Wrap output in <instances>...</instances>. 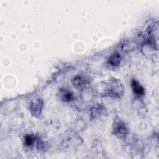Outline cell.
Returning <instances> with one entry per match:
<instances>
[{"label": "cell", "instance_id": "cell-8", "mask_svg": "<svg viewBox=\"0 0 159 159\" xmlns=\"http://www.w3.org/2000/svg\"><path fill=\"white\" fill-rule=\"evenodd\" d=\"M34 139H35L32 135H27L24 138V143L27 146H30L34 143Z\"/></svg>", "mask_w": 159, "mask_h": 159}, {"label": "cell", "instance_id": "cell-3", "mask_svg": "<svg viewBox=\"0 0 159 159\" xmlns=\"http://www.w3.org/2000/svg\"><path fill=\"white\" fill-rule=\"evenodd\" d=\"M42 106V101L40 99H35L34 101H32L30 105V109L32 114H34V116L39 115L40 113Z\"/></svg>", "mask_w": 159, "mask_h": 159}, {"label": "cell", "instance_id": "cell-2", "mask_svg": "<svg viewBox=\"0 0 159 159\" xmlns=\"http://www.w3.org/2000/svg\"><path fill=\"white\" fill-rule=\"evenodd\" d=\"M113 130L115 135L120 138L124 137V135L127 133V129L125 124L120 119L116 120L114 123Z\"/></svg>", "mask_w": 159, "mask_h": 159}, {"label": "cell", "instance_id": "cell-1", "mask_svg": "<svg viewBox=\"0 0 159 159\" xmlns=\"http://www.w3.org/2000/svg\"><path fill=\"white\" fill-rule=\"evenodd\" d=\"M122 91L123 87L117 80H112L107 88V94L110 96H119Z\"/></svg>", "mask_w": 159, "mask_h": 159}, {"label": "cell", "instance_id": "cell-6", "mask_svg": "<svg viewBox=\"0 0 159 159\" xmlns=\"http://www.w3.org/2000/svg\"><path fill=\"white\" fill-rule=\"evenodd\" d=\"M85 83H86L85 79L80 76H76L75 78H74V79L73 80V85L76 87H81V86H83L84 84H85Z\"/></svg>", "mask_w": 159, "mask_h": 159}, {"label": "cell", "instance_id": "cell-7", "mask_svg": "<svg viewBox=\"0 0 159 159\" xmlns=\"http://www.w3.org/2000/svg\"><path fill=\"white\" fill-rule=\"evenodd\" d=\"M73 98V94L69 91H64L62 93V99L64 101H70Z\"/></svg>", "mask_w": 159, "mask_h": 159}, {"label": "cell", "instance_id": "cell-4", "mask_svg": "<svg viewBox=\"0 0 159 159\" xmlns=\"http://www.w3.org/2000/svg\"><path fill=\"white\" fill-rule=\"evenodd\" d=\"M131 86L134 93L137 96H142L144 94L145 91L143 87L135 80H132L131 81Z\"/></svg>", "mask_w": 159, "mask_h": 159}, {"label": "cell", "instance_id": "cell-5", "mask_svg": "<svg viewBox=\"0 0 159 159\" xmlns=\"http://www.w3.org/2000/svg\"><path fill=\"white\" fill-rule=\"evenodd\" d=\"M120 56L119 53L112 54L108 60V63L113 66H117L120 64Z\"/></svg>", "mask_w": 159, "mask_h": 159}]
</instances>
